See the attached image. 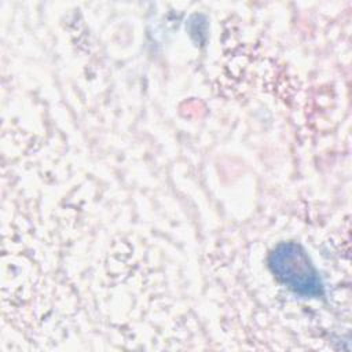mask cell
<instances>
[{
	"label": "cell",
	"instance_id": "cell-1",
	"mask_svg": "<svg viewBox=\"0 0 352 352\" xmlns=\"http://www.w3.org/2000/svg\"><path fill=\"white\" fill-rule=\"evenodd\" d=\"M268 261L275 276L294 293L301 296L322 294L319 274L298 243H279L271 252Z\"/></svg>",
	"mask_w": 352,
	"mask_h": 352
}]
</instances>
